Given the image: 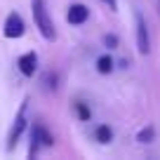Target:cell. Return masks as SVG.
Listing matches in <instances>:
<instances>
[{
	"label": "cell",
	"instance_id": "277c9868",
	"mask_svg": "<svg viewBox=\"0 0 160 160\" xmlns=\"http://www.w3.org/2000/svg\"><path fill=\"white\" fill-rule=\"evenodd\" d=\"M134 21H137V50H139V54H148L151 38H148V26H146V19L141 17V12L134 14Z\"/></svg>",
	"mask_w": 160,
	"mask_h": 160
},
{
	"label": "cell",
	"instance_id": "6da1fadb",
	"mask_svg": "<svg viewBox=\"0 0 160 160\" xmlns=\"http://www.w3.org/2000/svg\"><path fill=\"white\" fill-rule=\"evenodd\" d=\"M31 10H33V19H35V26H38L40 35H42L45 40H54L57 31H54V24H52L50 12H47L45 0H31Z\"/></svg>",
	"mask_w": 160,
	"mask_h": 160
},
{
	"label": "cell",
	"instance_id": "5b68a950",
	"mask_svg": "<svg viewBox=\"0 0 160 160\" xmlns=\"http://www.w3.org/2000/svg\"><path fill=\"white\" fill-rule=\"evenodd\" d=\"M26 31V24L24 19H21V14H17V12H10L5 19V26H2V33H5V38H21Z\"/></svg>",
	"mask_w": 160,
	"mask_h": 160
},
{
	"label": "cell",
	"instance_id": "9a60e30c",
	"mask_svg": "<svg viewBox=\"0 0 160 160\" xmlns=\"http://www.w3.org/2000/svg\"><path fill=\"white\" fill-rule=\"evenodd\" d=\"M158 7H160V0H158Z\"/></svg>",
	"mask_w": 160,
	"mask_h": 160
},
{
	"label": "cell",
	"instance_id": "52a82bcc",
	"mask_svg": "<svg viewBox=\"0 0 160 160\" xmlns=\"http://www.w3.org/2000/svg\"><path fill=\"white\" fill-rule=\"evenodd\" d=\"M17 66H19L21 75L31 78V75L38 71V54H35V52H26V54H21L19 61H17Z\"/></svg>",
	"mask_w": 160,
	"mask_h": 160
},
{
	"label": "cell",
	"instance_id": "8fae6325",
	"mask_svg": "<svg viewBox=\"0 0 160 160\" xmlns=\"http://www.w3.org/2000/svg\"><path fill=\"white\" fill-rule=\"evenodd\" d=\"M42 82H45L47 90H57V82H59V78H57V73H45V78H42Z\"/></svg>",
	"mask_w": 160,
	"mask_h": 160
},
{
	"label": "cell",
	"instance_id": "4fadbf2b",
	"mask_svg": "<svg viewBox=\"0 0 160 160\" xmlns=\"http://www.w3.org/2000/svg\"><path fill=\"white\" fill-rule=\"evenodd\" d=\"M104 45L108 47V50H113V47H118V38H115V35H106V38H104Z\"/></svg>",
	"mask_w": 160,
	"mask_h": 160
},
{
	"label": "cell",
	"instance_id": "5bb4252c",
	"mask_svg": "<svg viewBox=\"0 0 160 160\" xmlns=\"http://www.w3.org/2000/svg\"><path fill=\"white\" fill-rule=\"evenodd\" d=\"M101 2H106V5H108V10H118V0H101Z\"/></svg>",
	"mask_w": 160,
	"mask_h": 160
},
{
	"label": "cell",
	"instance_id": "30bf717a",
	"mask_svg": "<svg viewBox=\"0 0 160 160\" xmlns=\"http://www.w3.org/2000/svg\"><path fill=\"white\" fill-rule=\"evenodd\" d=\"M153 137H155L153 125H146L144 130H139V134H137V141H141V144H151V141H153Z\"/></svg>",
	"mask_w": 160,
	"mask_h": 160
},
{
	"label": "cell",
	"instance_id": "7c38bea8",
	"mask_svg": "<svg viewBox=\"0 0 160 160\" xmlns=\"http://www.w3.org/2000/svg\"><path fill=\"white\" fill-rule=\"evenodd\" d=\"M75 113H78V118L80 120H90V108H87L85 104H82V101H78V104H75Z\"/></svg>",
	"mask_w": 160,
	"mask_h": 160
},
{
	"label": "cell",
	"instance_id": "7a4b0ae2",
	"mask_svg": "<svg viewBox=\"0 0 160 160\" xmlns=\"http://www.w3.org/2000/svg\"><path fill=\"white\" fill-rule=\"evenodd\" d=\"M40 146H42V148H50V146H54V137L47 132V127H45V125L35 122L33 130H31V148H28V155H31V158L38 153Z\"/></svg>",
	"mask_w": 160,
	"mask_h": 160
},
{
	"label": "cell",
	"instance_id": "ba28073f",
	"mask_svg": "<svg viewBox=\"0 0 160 160\" xmlns=\"http://www.w3.org/2000/svg\"><path fill=\"white\" fill-rule=\"evenodd\" d=\"M94 137H97L99 144H108V141L113 139V130H111L108 125H99V127H97V132H94Z\"/></svg>",
	"mask_w": 160,
	"mask_h": 160
},
{
	"label": "cell",
	"instance_id": "3957f363",
	"mask_svg": "<svg viewBox=\"0 0 160 160\" xmlns=\"http://www.w3.org/2000/svg\"><path fill=\"white\" fill-rule=\"evenodd\" d=\"M26 104H28V101L24 99V104L19 106V111H17V115H14V125H12L10 137H7V151H12L17 146V141H19L21 132H24V127H26Z\"/></svg>",
	"mask_w": 160,
	"mask_h": 160
},
{
	"label": "cell",
	"instance_id": "9c48e42d",
	"mask_svg": "<svg viewBox=\"0 0 160 160\" xmlns=\"http://www.w3.org/2000/svg\"><path fill=\"white\" fill-rule=\"evenodd\" d=\"M97 71H99V73H111V71H113V59H111L108 54H104V57H99V59H97Z\"/></svg>",
	"mask_w": 160,
	"mask_h": 160
},
{
	"label": "cell",
	"instance_id": "8992f818",
	"mask_svg": "<svg viewBox=\"0 0 160 160\" xmlns=\"http://www.w3.org/2000/svg\"><path fill=\"white\" fill-rule=\"evenodd\" d=\"M66 19H68V24H73V26L85 24V21L90 19V7L80 5V2H73V5L68 7V14H66Z\"/></svg>",
	"mask_w": 160,
	"mask_h": 160
}]
</instances>
